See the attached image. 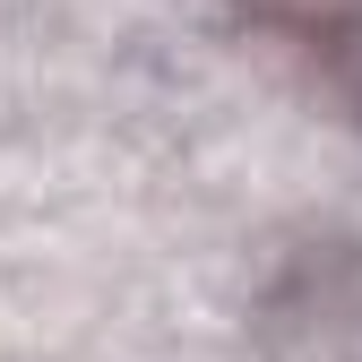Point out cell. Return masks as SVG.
<instances>
[{
  "label": "cell",
  "instance_id": "6da1fadb",
  "mask_svg": "<svg viewBox=\"0 0 362 362\" xmlns=\"http://www.w3.org/2000/svg\"><path fill=\"white\" fill-rule=\"evenodd\" d=\"M362 320V259H354V242H310L285 276H276V293H267V328H354Z\"/></svg>",
  "mask_w": 362,
  "mask_h": 362
},
{
  "label": "cell",
  "instance_id": "7a4b0ae2",
  "mask_svg": "<svg viewBox=\"0 0 362 362\" xmlns=\"http://www.w3.org/2000/svg\"><path fill=\"white\" fill-rule=\"evenodd\" d=\"M267 35H293L310 61H328L337 86L362 95V0H242Z\"/></svg>",
  "mask_w": 362,
  "mask_h": 362
}]
</instances>
